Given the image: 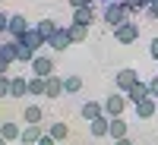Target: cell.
<instances>
[{
    "label": "cell",
    "mask_w": 158,
    "mask_h": 145,
    "mask_svg": "<svg viewBox=\"0 0 158 145\" xmlns=\"http://www.w3.org/2000/svg\"><path fill=\"white\" fill-rule=\"evenodd\" d=\"M127 19H130V10H127L123 0H108V3H104V10H101V22H108L111 29H117V25H123Z\"/></svg>",
    "instance_id": "cell-1"
},
{
    "label": "cell",
    "mask_w": 158,
    "mask_h": 145,
    "mask_svg": "<svg viewBox=\"0 0 158 145\" xmlns=\"http://www.w3.org/2000/svg\"><path fill=\"white\" fill-rule=\"evenodd\" d=\"M127 95H123V91H114V95H108V98H104V114H108V117H123V111H127Z\"/></svg>",
    "instance_id": "cell-2"
},
{
    "label": "cell",
    "mask_w": 158,
    "mask_h": 145,
    "mask_svg": "<svg viewBox=\"0 0 158 145\" xmlns=\"http://www.w3.org/2000/svg\"><path fill=\"white\" fill-rule=\"evenodd\" d=\"M111 32H114V38H117L120 44H133L136 38H139V25H136L133 19H127L123 25H117V29H111Z\"/></svg>",
    "instance_id": "cell-3"
},
{
    "label": "cell",
    "mask_w": 158,
    "mask_h": 145,
    "mask_svg": "<svg viewBox=\"0 0 158 145\" xmlns=\"http://www.w3.org/2000/svg\"><path fill=\"white\" fill-rule=\"evenodd\" d=\"M29 29H32V25H29V19H25L22 13H13V16H10V25H6V35L13 38V41H19V38L29 32Z\"/></svg>",
    "instance_id": "cell-4"
},
{
    "label": "cell",
    "mask_w": 158,
    "mask_h": 145,
    "mask_svg": "<svg viewBox=\"0 0 158 145\" xmlns=\"http://www.w3.org/2000/svg\"><path fill=\"white\" fill-rule=\"evenodd\" d=\"M32 76H41V79H48V76H54V57H48V54H38L35 60H32Z\"/></svg>",
    "instance_id": "cell-5"
},
{
    "label": "cell",
    "mask_w": 158,
    "mask_h": 145,
    "mask_svg": "<svg viewBox=\"0 0 158 145\" xmlns=\"http://www.w3.org/2000/svg\"><path fill=\"white\" fill-rule=\"evenodd\" d=\"M70 44H73V41H70V32L63 29V25H60V29H57L54 35H51V38H48V47H51V50H57V54L70 50Z\"/></svg>",
    "instance_id": "cell-6"
},
{
    "label": "cell",
    "mask_w": 158,
    "mask_h": 145,
    "mask_svg": "<svg viewBox=\"0 0 158 145\" xmlns=\"http://www.w3.org/2000/svg\"><path fill=\"white\" fill-rule=\"evenodd\" d=\"M114 82H117V91H123V95H127V91H130V88H133V85L139 82V73L127 66V70H120V73L114 76Z\"/></svg>",
    "instance_id": "cell-7"
},
{
    "label": "cell",
    "mask_w": 158,
    "mask_h": 145,
    "mask_svg": "<svg viewBox=\"0 0 158 145\" xmlns=\"http://www.w3.org/2000/svg\"><path fill=\"white\" fill-rule=\"evenodd\" d=\"M22 123L44 126V107H41V104H25V107H22Z\"/></svg>",
    "instance_id": "cell-8"
},
{
    "label": "cell",
    "mask_w": 158,
    "mask_h": 145,
    "mask_svg": "<svg viewBox=\"0 0 158 145\" xmlns=\"http://www.w3.org/2000/svg\"><path fill=\"white\" fill-rule=\"evenodd\" d=\"M44 98H51V101H54V98H63V76H48L44 79Z\"/></svg>",
    "instance_id": "cell-9"
},
{
    "label": "cell",
    "mask_w": 158,
    "mask_h": 145,
    "mask_svg": "<svg viewBox=\"0 0 158 145\" xmlns=\"http://www.w3.org/2000/svg\"><path fill=\"white\" fill-rule=\"evenodd\" d=\"M108 126H111V117H108V114H101V117H95V120H89V133H92V139H104V136H108Z\"/></svg>",
    "instance_id": "cell-10"
},
{
    "label": "cell",
    "mask_w": 158,
    "mask_h": 145,
    "mask_svg": "<svg viewBox=\"0 0 158 145\" xmlns=\"http://www.w3.org/2000/svg\"><path fill=\"white\" fill-rule=\"evenodd\" d=\"M19 41H22L25 47H32V50H35V54H41V47H48V41H44V38H41V35H38V29H35V25H32V29H29V32H25L22 38H19Z\"/></svg>",
    "instance_id": "cell-11"
},
{
    "label": "cell",
    "mask_w": 158,
    "mask_h": 145,
    "mask_svg": "<svg viewBox=\"0 0 158 145\" xmlns=\"http://www.w3.org/2000/svg\"><path fill=\"white\" fill-rule=\"evenodd\" d=\"M133 107H136V117H139V120H152V117H155V111H158V104H155V98L149 95V98L136 101Z\"/></svg>",
    "instance_id": "cell-12"
},
{
    "label": "cell",
    "mask_w": 158,
    "mask_h": 145,
    "mask_svg": "<svg viewBox=\"0 0 158 145\" xmlns=\"http://www.w3.org/2000/svg\"><path fill=\"white\" fill-rule=\"evenodd\" d=\"M44 136V126H35V123H22V139L19 145H35L38 139Z\"/></svg>",
    "instance_id": "cell-13"
},
{
    "label": "cell",
    "mask_w": 158,
    "mask_h": 145,
    "mask_svg": "<svg viewBox=\"0 0 158 145\" xmlns=\"http://www.w3.org/2000/svg\"><path fill=\"white\" fill-rule=\"evenodd\" d=\"M29 95V76H10V98H25Z\"/></svg>",
    "instance_id": "cell-14"
},
{
    "label": "cell",
    "mask_w": 158,
    "mask_h": 145,
    "mask_svg": "<svg viewBox=\"0 0 158 145\" xmlns=\"http://www.w3.org/2000/svg\"><path fill=\"white\" fill-rule=\"evenodd\" d=\"M79 114H82V120L89 123V120H95V117H101V114H104V104H101V101H82Z\"/></svg>",
    "instance_id": "cell-15"
},
{
    "label": "cell",
    "mask_w": 158,
    "mask_h": 145,
    "mask_svg": "<svg viewBox=\"0 0 158 145\" xmlns=\"http://www.w3.org/2000/svg\"><path fill=\"white\" fill-rule=\"evenodd\" d=\"M0 136H3L6 142H19L22 139V123H0Z\"/></svg>",
    "instance_id": "cell-16"
},
{
    "label": "cell",
    "mask_w": 158,
    "mask_h": 145,
    "mask_svg": "<svg viewBox=\"0 0 158 145\" xmlns=\"http://www.w3.org/2000/svg\"><path fill=\"white\" fill-rule=\"evenodd\" d=\"M73 22H79V25H89L95 22V6H79V10H73Z\"/></svg>",
    "instance_id": "cell-17"
},
{
    "label": "cell",
    "mask_w": 158,
    "mask_h": 145,
    "mask_svg": "<svg viewBox=\"0 0 158 145\" xmlns=\"http://www.w3.org/2000/svg\"><path fill=\"white\" fill-rule=\"evenodd\" d=\"M142 98H149V79H146V82L139 79V82L127 91V101H133V104H136V101H142Z\"/></svg>",
    "instance_id": "cell-18"
},
{
    "label": "cell",
    "mask_w": 158,
    "mask_h": 145,
    "mask_svg": "<svg viewBox=\"0 0 158 145\" xmlns=\"http://www.w3.org/2000/svg\"><path fill=\"white\" fill-rule=\"evenodd\" d=\"M0 57L10 60V63H16V57H19V41H13V38L3 41V44H0Z\"/></svg>",
    "instance_id": "cell-19"
},
{
    "label": "cell",
    "mask_w": 158,
    "mask_h": 145,
    "mask_svg": "<svg viewBox=\"0 0 158 145\" xmlns=\"http://www.w3.org/2000/svg\"><path fill=\"white\" fill-rule=\"evenodd\" d=\"M108 136H111L114 142L127 136V123H123V117H111V126H108Z\"/></svg>",
    "instance_id": "cell-20"
},
{
    "label": "cell",
    "mask_w": 158,
    "mask_h": 145,
    "mask_svg": "<svg viewBox=\"0 0 158 145\" xmlns=\"http://www.w3.org/2000/svg\"><path fill=\"white\" fill-rule=\"evenodd\" d=\"M67 32H70V41H73V44H79V41H85V38H89V29H85V25H79V22H70Z\"/></svg>",
    "instance_id": "cell-21"
},
{
    "label": "cell",
    "mask_w": 158,
    "mask_h": 145,
    "mask_svg": "<svg viewBox=\"0 0 158 145\" xmlns=\"http://www.w3.org/2000/svg\"><path fill=\"white\" fill-rule=\"evenodd\" d=\"M79 88H82V79H79L76 73H70V76H63V95H76Z\"/></svg>",
    "instance_id": "cell-22"
},
{
    "label": "cell",
    "mask_w": 158,
    "mask_h": 145,
    "mask_svg": "<svg viewBox=\"0 0 158 145\" xmlns=\"http://www.w3.org/2000/svg\"><path fill=\"white\" fill-rule=\"evenodd\" d=\"M35 29H38V35H41V38H44V41H48V38H51V35H54V32L60 29V25H57L54 19H41V22H38V25H35Z\"/></svg>",
    "instance_id": "cell-23"
},
{
    "label": "cell",
    "mask_w": 158,
    "mask_h": 145,
    "mask_svg": "<svg viewBox=\"0 0 158 145\" xmlns=\"http://www.w3.org/2000/svg\"><path fill=\"white\" fill-rule=\"evenodd\" d=\"M29 95L32 98H44V79L41 76H29Z\"/></svg>",
    "instance_id": "cell-24"
},
{
    "label": "cell",
    "mask_w": 158,
    "mask_h": 145,
    "mask_svg": "<svg viewBox=\"0 0 158 145\" xmlns=\"http://www.w3.org/2000/svg\"><path fill=\"white\" fill-rule=\"evenodd\" d=\"M48 133L54 136L57 142H63V139L70 136V126H67V123H51V126H48Z\"/></svg>",
    "instance_id": "cell-25"
},
{
    "label": "cell",
    "mask_w": 158,
    "mask_h": 145,
    "mask_svg": "<svg viewBox=\"0 0 158 145\" xmlns=\"http://www.w3.org/2000/svg\"><path fill=\"white\" fill-rule=\"evenodd\" d=\"M35 57H38L35 50H32V47H25V44L19 41V57H16V60H19V63H29V66H32V60H35Z\"/></svg>",
    "instance_id": "cell-26"
},
{
    "label": "cell",
    "mask_w": 158,
    "mask_h": 145,
    "mask_svg": "<svg viewBox=\"0 0 158 145\" xmlns=\"http://www.w3.org/2000/svg\"><path fill=\"white\" fill-rule=\"evenodd\" d=\"M0 98H10V76H0Z\"/></svg>",
    "instance_id": "cell-27"
},
{
    "label": "cell",
    "mask_w": 158,
    "mask_h": 145,
    "mask_svg": "<svg viewBox=\"0 0 158 145\" xmlns=\"http://www.w3.org/2000/svg\"><path fill=\"white\" fill-rule=\"evenodd\" d=\"M146 16L149 19H158V0H152V3L146 6Z\"/></svg>",
    "instance_id": "cell-28"
},
{
    "label": "cell",
    "mask_w": 158,
    "mask_h": 145,
    "mask_svg": "<svg viewBox=\"0 0 158 145\" xmlns=\"http://www.w3.org/2000/svg\"><path fill=\"white\" fill-rule=\"evenodd\" d=\"M149 95H152V98H158V76H152V79H149Z\"/></svg>",
    "instance_id": "cell-29"
},
{
    "label": "cell",
    "mask_w": 158,
    "mask_h": 145,
    "mask_svg": "<svg viewBox=\"0 0 158 145\" xmlns=\"http://www.w3.org/2000/svg\"><path fill=\"white\" fill-rule=\"evenodd\" d=\"M70 6L79 10V6H95V0H70Z\"/></svg>",
    "instance_id": "cell-30"
},
{
    "label": "cell",
    "mask_w": 158,
    "mask_h": 145,
    "mask_svg": "<svg viewBox=\"0 0 158 145\" xmlns=\"http://www.w3.org/2000/svg\"><path fill=\"white\" fill-rule=\"evenodd\" d=\"M38 145H57V139H54V136H51V133H44L41 139H38Z\"/></svg>",
    "instance_id": "cell-31"
},
{
    "label": "cell",
    "mask_w": 158,
    "mask_h": 145,
    "mask_svg": "<svg viewBox=\"0 0 158 145\" xmlns=\"http://www.w3.org/2000/svg\"><path fill=\"white\" fill-rule=\"evenodd\" d=\"M6 25H10V16H6V13H0V35H6Z\"/></svg>",
    "instance_id": "cell-32"
},
{
    "label": "cell",
    "mask_w": 158,
    "mask_h": 145,
    "mask_svg": "<svg viewBox=\"0 0 158 145\" xmlns=\"http://www.w3.org/2000/svg\"><path fill=\"white\" fill-rule=\"evenodd\" d=\"M149 54L158 60V38H152V44H149Z\"/></svg>",
    "instance_id": "cell-33"
},
{
    "label": "cell",
    "mask_w": 158,
    "mask_h": 145,
    "mask_svg": "<svg viewBox=\"0 0 158 145\" xmlns=\"http://www.w3.org/2000/svg\"><path fill=\"white\" fill-rule=\"evenodd\" d=\"M6 70H10V60H3V57H0V76H10Z\"/></svg>",
    "instance_id": "cell-34"
},
{
    "label": "cell",
    "mask_w": 158,
    "mask_h": 145,
    "mask_svg": "<svg viewBox=\"0 0 158 145\" xmlns=\"http://www.w3.org/2000/svg\"><path fill=\"white\" fill-rule=\"evenodd\" d=\"M114 145H133V139H130V136H123V139H117Z\"/></svg>",
    "instance_id": "cell-35"
},
{
    "label": "cell",
    "mask_w": 158,
    "mask_h": 145,
    "mask_svg": "<svg viewBox=\"0 0 158 145\" xmlns=\"http://www.w3.org/2000/svg\"><path fill=\"white\" fill-rule=\"evenodd\" d=\"M139 3H142V6H149V3H152V0H139Z\"/></svg>",
    "instance_id": "cell-36"
},
{
    "label": "cell",
    "mask_w": 158,
    "mask_h": 145,
    "mask_svg": "<svg viewBox=\"0 0 158 145\" xmlns=\"http://www.w3.org/2000/svg\"><path fill=\"white\" fill-rule=\"evenodd\" d=\"M0 145H10V142H6V139H3V136H0Z\"/></svg>",
    "instance_id": "cell-37"
},
{
    "label": "cell",
    "mask_w": 158,
    "mask_h": 145,
    "mask_svg": "<svg viewBox=\"0 0 158 145\" xmlns=\"http://www.w3.org/2000/svg\"><path fill=\"white\" fill-rule=\"evenodd\" d=\"M104 3H108V0H104Z\"/></svg>",
    "instance_id": "cell-38"
},
{
    "label": "cell",
    "mask_w": 158,
    "mask_h": 145,
    "mask_svg": "<svg viewBox=\"0 0 158 145\" xmlns=\"http://www.w3.org/2000/svg\"><path fill=\"white\" fill-rule=\"evenodd\" d=\"M35 145H38V142H35Z\"/></svg>",
    "instance_id": "cell-39"
}]
</instances>
